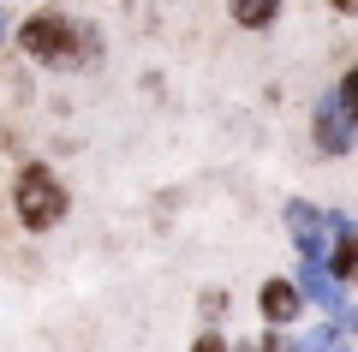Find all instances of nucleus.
<instances>
[{"label": "nucleus", "instance_id": "nucleus-1", "mask_svg": "<svg viewBox=\"0 0 358 352\" xmlns=\"http://www.w3.org/2000/svg\"><path fill=\"white\" fill-rule=\"evenodd\" d=\"M18 48H24L30 60H42V66H78V60L96 54V30L72 24V18H60V13H36V18L18 24Z\"/></svg>", "mask_w": 358, "mask_h": 352}, {"label": "nucleus", "instance_id": "nucleus-2", "mask_svg": "<svg viewBox=\"0 0 358 352\" xmlns=\"http://www.w3.org/2000/svg\"><path fill=\"white\" fill-rule=\"evenodd\" d=\"M66 209H72V197H66V185H60L54 167L24 162L13 174V215L24 221V233H48V227H60Z\"/></svg>", "mask_w": 358, "mask_h": 352}, {"label": "nucleus", "instance_id": "nucleus-3", "mask_svg": "<svg viewBox=\"0 0 358 352\" xmlns=\"http://www.w3.org/2000/svg\"><path fill=\"white\" fill-rule=\"evenodd\" d=\"M305 293H299L293 275H268L263 287H257V316H263V328H281V335H293L299 323H305Z\"/></svg>", "mask_w": 358, "mask_h": 352}, {"label": "nucleus", "instance_id": "nucleus-4", "mask_svg": "<svg viewBox=\"0 0 358 352\" xmlns=\"http://www.w3.org/2000/svg\"><path fill=\"white\" fill-rule=\"evenodd\" d=\"M287 233H293V245H299L305 263H329V233H322V209L317 203H305V197L287 203Z\"/></svg>", "mask_w": 358, "mask_h": 352}, {"label": "nucleus", "instance_id": "nucleus-5", "mask_svg": "<svg viewBox=\"0 0 358 352\" xmlns=\"http://www.w3.org/2000/svg\"><path fill=\"white\" fill-rule=\"evenodd\" d=\"M293 281H299V293H305V304H317L322 316H341V311H346V287H341L322 263H305Z\"/></svg>", "mask_w": 358, "mask_h": 352}, {"label": "nucleus", "instance_id": "nucleus-6", "mask_svg": "<svg viewBox=\"0 0 358 352\" xmlns=\"http://www.w3.org/2000/svg\"><path fill=\"white\" fill-rule=\"evenodd\" d=\"M310 138H317L322 155H346L352 150V120L341 113V101H322L317 108V132H310Z\"/></svg>", "mask_w": 358, "mask_h": 352}, {"label": "nucleus", "instance_id": "nucleus-7", "mask_svg": "<svg viewBox=\"0 0 358 352\" xmlns=\"http://www.w3.org/2000/svg\"><path fill=\"white\" fill-rule=\"evenodd\" d=\"M322 269H329V275L341 281V287H346V281H358V221H352V227L341 233V239L329 245V263H322Z\"/></svg>", "mask_w": 358, "mask_h": 352}, {"label": "nucleus", "instance_id": "nucleus-8", "mask_svg": "<svg viewBox=\"0 0 358 352\" xmlns=\"http://www.w3.org/2000/svg\"><path fill=\"white\" fill-rule=\"evenodd\" d=\"M233 6V18H239L245 30H263V24H275V13H281V0H227Z\"/></svg>", "mask_w": 358, "mask_h": 352}, {"label": "nucleus", "instance_id": "nucleus-9", "mask_svg": "<svg viewBox=\"0 0 358 352\" xmlns=\"http://www.w3.org/2000/svg\"><path fill=\"white\" fill-rule=\"evenodd\" d=\"M334 101H341V113H346V120L358 126V66H352V72L341 78V90H334Z\"/></svg>", "mask_w": 358, "mask_h": 352}, {"label": "nucleus", "instance_id": "nucleus-10", "mask_svg": "<svg viewBox=\"0 0 358 352\" xmlns=\"http://www.w3.org/2000/svg\"><path fill=\"white\" fill-rule=\"evenodd\" d=\"M197 311H203V323H221V316H227V293H221V287H209L203 299H197Z\"/></svg>", "mask_w": 358, "mask_h": 352}, {"label": "nucleus", "instance_id": "nucleus-11", "mask_svg": "<svg viewBox=\"0 0 358 352\" xmlns=\"http://www.w3.org/2000/svg\"><path fill=\"white\" fill-rule=\"evenodd\" d=\"M251 352H293V335H281V328H263V335L251 340Z\"/></svg>", "mask_w": 358, "mask_h": 352}, {"label": "nucleus", "instance_id": "nucleus-12", "mask_svg": "<svg viewBox=\"0 0 358 352\" xmlns=\"http://www.w3.org/2000/svg\"><path fill=\"white\" fill-rule=\"evenodd\" d=\"M192 352H233V340H221L215 328H203V335L192 340Z\"/></svg>", "mask_w": 358, "mask_h": 352}, {"label": "nucleus", "instance_id": "nucleus-13", "mask_svg": "<svg viewBox=\"0 0 358 352\" xmlns=\"http://www.w3.org/2000/svg\"><path fill=\"white\" fill-rule=\"evenodd\" d=\"M334 13H346V18H358V0H329Z\"/></svg>", "mask_w": 358, "mask_h": 352}, {"label": "nucleus", "instance_id": "nucleus-14", "mask_svg": "<svg viewBox=\"0 0 358 352\" xmlns=\"http://www.w3.org/2000/svg\"><path fill=\"white\" fill-rule=\"evenodd\" d=\"M0 42H6V13H0Z\"/></svg>", "mask_w": 358, "mask_h": 352}]
</instances>
